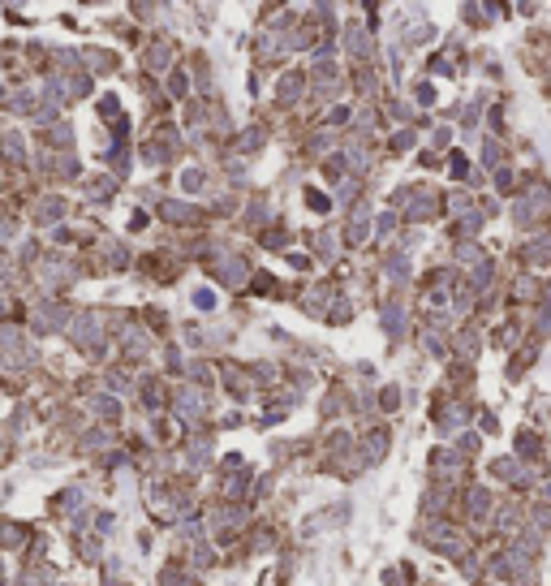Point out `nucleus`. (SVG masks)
I'll return each instance as SVG.
<instances>
[{
    "mask_svg": "<svg viewBox=\"0 0 551 586\" xmlns=\"http://www.w3.org/2000/svg\"><path fill=\"white\" fill-rule=\"evenodd\" d=\"M543 332H551V302L543 306Z\"/></svg>",
    "mask_w": 551,
    "mask_h": 586,
    "instance_id": "obj_1",
    "label": "nucleus"
}]
</instances>
